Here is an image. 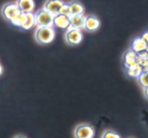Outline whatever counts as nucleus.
Segmentation results:
<instances>
[{
    "label": "nucleus",
    "instance_id": "obj_1",
    "mask_svg": "<svg viewBox=\"0 0 148 138\" xmlns=\"http://www.w3.org/2000/svg\"><path fill=\"white\" fill-rule=\"evenodd\" d=\"M1 14L7 20L14 25H18V22L21 17L22 12L19 9L17 3L11 2L6 4L1 9Z\"/></svg>",
    "mask_w": 148,
    "mask_h": 138
},
{
    "label": "nucleus",
    "instance_id": "obj_2",
    "mask_svg": "<svg viewBox=\"0 0 148 138\" xmlns=\"http://www.w3.org/2000/svg\"><path fill=\"white\" fill-rule=\"evenodd\" d=\"M36 41L41 44H49L55 38V30L53 27H38L35 33Z\"/></svg>",
    "mask_w": 148,
    "mask_h": 138
},
{
    "label": "nucleus",
    "instance_id": "obj_3",
    "mask_svg": "<svg viewBox=\"0 0 148 138\" xmlns=\"http://www.w3.org/2000/svg\"><path fill=\"white\" fill-rule=\"evenodd\" d=\"M35 17L38 27H53L54 16L44 9L36 12Z\"/></svg>",
    "mask_w": 148,
    "mask_h": 138
},
{
    "label": "nucleus",
    "instance_id": "obj_4",
    "mask_svg": "<svg viewBox=\"0 0 148 138\" xmlns=\"http://www.w3.org/2000/svg\"><path fill=\"white\" fill-rule=\"evenodd\" d=\"M83 39V35L80 30L75 28L67 29L65 34V40L71 46L78 45L82 42Z\"/></svg>",
    "mask_w": 148,
    "mask_h": 138
},
{
    "label": "nucleus",
    "instance_id": "obj_5",
    "mask_svg": "<svg viewBox=\"0 0 148 138\" xmlns=\"http://www.w3.org/2000/svg\"><path fill=\"white\" fill-rule=\"evenodd\" d=\"M95 134V131L92 126L89 124H79L75 128V138H92Z\"/></svg>",
    "mask_w": 148,
    "mask_h": 138
},
{
    "label": "nucleus",
    "instance_id": "obj_6",
    "mask_svg": "<svg viewBox=\"0 0 148 138\" xmlns=\"http://www.w3.org/2000/svg\"><path fill=\"white\" fill-rule=\"evenodd\" d=\"M63 1L62 0H47L45 2L43 9L56 16L60 14V10L64 4Z\"/></svg>",
    "mask_w": 148,
    "mask_h": 138
},
{
    "label": "nucleus",
    "instance_id": "obj_7",
    "mask_svg": "<svg viewBox=\"0 0 148 138\" xmlns=\"http://www.w3.org/2000/svg\"><path fill=\"white\" fill-rule=\"evenodd\" d=\"M53 27L60 29H69L70 27V18L64 14H57L53 18Z\"/></svg>",
    "mask_w": 148,
    "mask_h": 138
},
{
    "label": "nucleus",
    "instance_id": "obj_8",
    "mask_svg": "<svg viewBox=\"0 0 148 138\" xmlns=\"http://www.w3.org/2000/svg\"><path fill=\"white\" fill-rule=\"evenodd\" d=\"M137 59H138V54L132 49L127 50L123 56V61L126 68L137 65Z\"/></svg>",
    "mask_w": 148,
    "mask_h": 138
},
{
    "label": "nucleus",
    "instance_id": "obj_9",
    "mask_svg": "<svg viewBox=\"0 0 148 138\" xmlns=\"http://www.w3.org/2000/svg\"><path fill=\"white\" fill-rule=\"evenodd\" d=\"M101 26L99 18L94 15H88L85 20V29L89 32H95L98 30Z\"/></svg>",
    "mask_w": 148,
    "mask_h": 138
},
{
    "label": "nucleus",
    "instance_id": "obj_10",
    "mask_svg": "<svg viewBox=\"0 0 148 138\" xmlns=\"http://www.w3.org/2000/svg\"><path fill=\"white\" fill-rule=\"evenodd\" d=\"M69 18H70V27H69V28H75L78 29V30L85 28L86 17H85L83 14L72 15L70 16Z\"/></svg>",
    "mask_w": 148,
    "mask_h": 138
},
{
    "label": "nucleus",
    "instance_id": "obj_11",
    "mask_svg": "<svg viewBox=\"0 0 148 138\" xmlns=\"http://www.w3.org/2000/svg\"><path fill=\"white\" fill-rule=\"evenodd\" d=\"M69 11H70L71 16L72 15H79L83 14L85 12L84 6L77 0H73L68 3Z\"/></svg>",
    "mask_w": 148,
    "mask_h": 138
},
{
    "label": "nucleus",
    "instance_id": "obj_12",
    "mask_svg": "<svg viewBox=\"0 0 148 138\" xmlns=\"http://www.w3.org/2000/svg\"><path fill=\"white\" fill-rule=\"evenodd\" d=\"M17 4L23 13L33 12L35 8L34 0H17Z\"/></svg>",
    "mask_w": 148,
    "mask_h": 138
},
{
    "label": "nucleus",
    "instance_id": "obj_13",
    "mask_svg": "<svg viewBox=\"0 0 148 138\" xmlns=\"http://www.w3.org/2000/svg\"><path fill=\"white\" fill-rule=\"evenodd\" d=\"M147 43L143 40V38L138 37L133 40L131 49L133 51H134L136 53L139 54L143 51H147Z\"/></svg>",
    "mask_w": 148,
    "mask_h": 138
},
{
    "label": "nucleus",
    "instance_id": "obj_14",
    "mask_svg": "<svg viewBox=\"0 0 148 138\" xmlns=\"http://www.w3.org/2000/svg\"><path fill=\"white\" fill-rule=\"evenodd\" d=\"M126 72H127V75L130 77H131V78H138L143 72V70L141 67L138 64H137V65H134V66L127 67L126 69Z\"/></svg>",
    "mask_w": 148,
    "mask_h": 138
},
{
    "label": "nucleus",
    "instance_id": "obj_15",
    "mask_svg": "<svg viewBox=\"0 0 148 138\" xmlns=\"http://www.w3.org/2000/svg\"><path fill=\"white\" fill-rule=\"evenodd\" d=\"M26 17H27L26 21L24 25L22 27V28L24 29V30H29V29L32 28L35 25H36V17H35V14L33 12L26 13Z\"/></svg>",
    "mask_w": 148,
    "mask_h": 138
},
{
    "label": "nucleus",
    "instance_id": "obj_16",
    "mask_svg": "<svg viewBox=\"0 0 148 138\" xmlns=\"http://www.w3.org/2000/svg\"><path fill=\"white\" fill-rule=\"evenodd\" d=\"M138 82L141 86L145 88L148 87V72H143L138 78Z\"/></svg>",
    "mask_w": 148,
    "mask_h": 138
},
{
    "label": "nucleus",
    "instance_id": "obj_17",
    "mask_svg": "<svg viewBox=\"0 0 148 138\" xmlns=\"http://www.w3.org/2000/svg\"><path fill=\"white\" fill-rule=\"evenodd\" d=\"M102 138H121L120 135L112 130H107L103 135Z\"/></svg>",
    "mask_w": 148,
    "mask_h": 138
},
{
    "label": "nucleus",
    "instance_id": "obj_18",
    "mask_svg": "<svg viewBox=\"0 0 148 138\" xmlns=\"http://www.w3.org/2000/svg\"><path fill=\"white\" fill-rule=\"evenodd\" d=\"M60 14L68 16V17H70L71 14H70V11H69L68 3H64L63 6H62V8H61L60 10Z\"/></svg>",
    "mask_w": 148,
    "mask_h": 138
},
{
    "label": "nucleus",
    "instance_id": "obj_19",
    "mask_svg": "<svg viewBox=\"0 0 148 138\" xmlns=\"http://www.w3.org/2000/svg\"><path fill=\"white\" fill-rule=\"evenodd\" d=\"M141 37L143 38V40H144L145 41L146 43H147V45H148V30H147V31H146L145 33H143V36H142Z\"/></svg>",
    "mask_w": 148,
    "mask_h": 138
},
{
    "label": "nucleus",
    "instance_id": "obj_20",
    "mask_svg": "<svg viewBox=\"0 0 148 138\" xmlns=\"http://www.w3.org/2000/svg\"><path fill=\"white\" fill-rule=\"evenodd\" d=\"M144 94H145V95L146 98L148 99V87L147 88H144Z\"/></svg>",
    "mask_w": 148,
    "mask_h": 138
},
{
    "label": "nucleus",
    "instance_id": "obj_21",
    "mask_svg": "<svg viewBox=\"0 0 148 138\" xmlns=\"http://www.w3.org/2000/svg\"><path fill=\"white\" fill-rule=\"evenodd\" d=\"M14 138H27V137L24 135H18V136H16Z\"/></svg>",
    "mask_w": 148,
    "mask_h": 138
},
{
    "label": "nucleus",
    "instance_id": "obj_22",
    "mask_svg": "<svg viewBox=\"0 0 148 138\" xmlns=\"http://www.w3.org/2000/svg\"><path fill=\"white\" fill-rule=\"evenodd\" d=\"M2 72H3V68H2V67H1V65H0V75L2 74Z\"/></svg>",
    "mask_w": 148,
    "mask_h": 138
}]
</instances>
